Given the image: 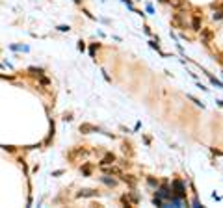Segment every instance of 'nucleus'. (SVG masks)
<instances>
[{"mask_svg":"<svg viewBox=\"0 0 223 208\" xmlns=\"http://www.w3.org/2000/svg\"><path fill=\"white\" fill-rule=\"evenodd\" d=\"M221 17H223V10L217 11V13H214V19H221Z\"/></svg>","mask_w":223,"mask_h":208,"instance_id":"obj_1","label":"nucleus"},{"mask_svg":"<svg viewBox=\"0 0 223 208\" xmlns=\"http://www.w3.org/2000/svg\"><path fill=\"white\" fill-rule=\"evenodd\" d=\"M58 30H61V32H67V30H69V26H58Z\"/></svg>","mask_w":223,"mask_h":208,"instance_id":"obj_2","label":"nucleus"}]
</instances>
